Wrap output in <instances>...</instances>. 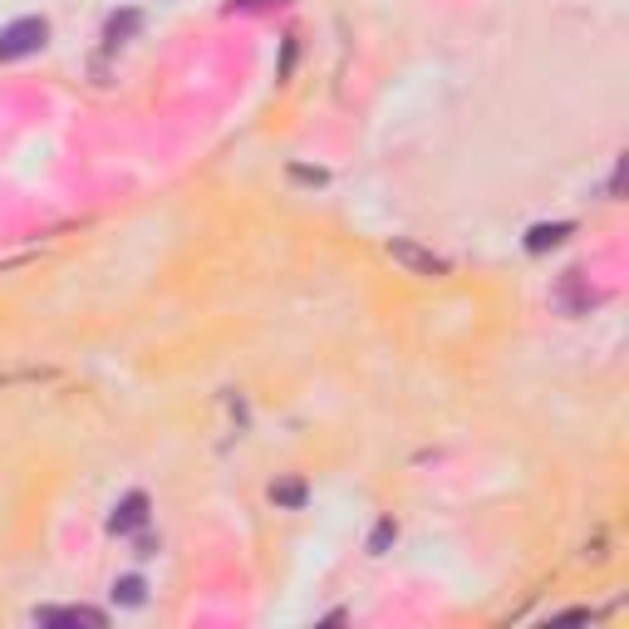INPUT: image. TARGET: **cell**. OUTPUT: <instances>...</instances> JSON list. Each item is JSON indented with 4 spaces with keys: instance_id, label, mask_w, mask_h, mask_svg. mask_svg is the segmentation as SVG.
Returning a JSON list of instances; mask_svg holds the SVG:
<instances>
[{
    "instance_id": "obj_1",
    "label": "cell",
    "mask_w": 629,
    "mask_h": 629,
    "mask_svg": "<svg viewBox=\"0 0 629 629\" xmlns=\"http://www.w3.org/2000/svg\"><path fill=\"white\" fill-rule=\"evenodd\" d=\"M49 39V25L39 15H25V20H10L5 29H0V64H10V59H25L35 55V49H45Z\"/></svg>"
},
{
    "instance_id": "obj_2",
    "label": "cell",
    "mask_w": 629,
    "mask_h": 629,
    "mask_svg": "<svg viewBox=\"0 0 629 629\" xmlns=\"http://www.w3.org/2000/svg\"><path fill=\"white\" fill-rule=\"evenodd\" d=\"M389 256L399 265H408L413 275H448V261H442V256L423 251V246H413V241H389Z\"/></svg>"
},
{
    "instance_id": "obj_3",
    "label": "cell",
    "mask_w": 629,
    "mask_h": 629,
    "mask_svg": "<svg viewBox=\"0 0 629 629\" xmlns=\"http://www.w3.org/2000/svg\"><path fill=\"white\" fill-rule=\"evenodd\" d=\"M35 625H88V629H104L108 615L94 605H64V609H35Z\"/></svg>"
},
{
    "instance_id": "obj_4",
    "label": "cell",
    "mask_w": 629,
    "mask_h": 629,
    "mask_svg": "<svg viewBox=\"0 0 629 629\" xmlns=\"http://www.w3.org/2000/svg\"><path fill=\"white\" fill-rule=\"evenodd\" d=\"M143 521H147V497L143 491H128V497L114 507V517H108V531H114V536H133Z\"/></svg>"
},
{
    "instance_id": "obj_5",
    "label": "cell",
    "mask_w": 629,
    "mask_h": 629,
    "mask_svg": "<svg viewBox=\"0 0 629 629\" xmlns=\"http://www.w3.org/2000/svg\"><path fill=\"white\" fill-rule=\"evenodd\" d=\"M556 300L566 305L570 314H580V310H590V300H595V295H585V281H580V271H566V275H560Z\"/></svg>"
},
{
    "instance_id": "obj_6",
    "label": "cell",
    "mask_w": 629,
    "mask_h": 629,
    "mask_svg": "<svg viewBox=\"0 0 629 629\" xmlns=\"http://www.w3.org/2000/svg\"><path fill=\"white\" fill-rule=\"evenodd\" d=\"M570 232H575L570 222H541V226H531V232H526V251H550V246H560Z\"/></svg>"
},
{
    "instance_id": "obj_7",
    "label": "cell",
    "mask_w": 629,
    "mask_h": 629,
    "mask_svg": "<svg viewBox=\"0 0 629 629\" xmlns=\"http://www.w3.org/2000/svg\"><path fill=\"white\" fill-rule=\"evenodd\" d=\"M138 29H143V15H138V10H118V15H108V25H104V39L108 45H123V39H133Z\"/></svg>"
},
{
    "instance_id": "obj_8",
    "label": "cell",
    "mask_w": 629,
    "mask_h": 629,
    "mask_svg": "<svg viewBox=\"0 0 629 629\" xmlns=\"http://www.w3.org/2000/svg\"><path fill=\"white\" fill-rule=\"evenodd\" d=\"M143 580H138V575H123V580H114V600H118V605H143Z\"/></svg>"
},
{
    "instance_id": "obj_9",
    "label": "cell",
    "mask_w": 629,
    "mask_h": 629,
    "mask_svg": "<svg viewBox=\"0 0 629 629\" xmlns=\"http://www.w3.org/2000/svg\"><path fill=\"white\" fill-rule=\"evenodd\" d=\"M271 5H290V0H232L226 15H251V10H271Z\"/></svg>"
},
{
    "instance_id": "obj_10",
    "label": "cell",
    "mask_w": 629,
    "mask_h": 629,
    "mask_svg": "<svg viewBox=\"0 0 629 629\" xmlns=\"http://www.w3.org/2000/svg\"><path fill=\"white\" fill-rule=\"evenodd\" d=\"M271 497L285 501V507H300V501H305V487H300V482H281V487H271Z\"/></svg>"
},
{
    "instance_id": "obj_11",
    "label": "cell",
    "mask_w": 629,
    "mask_h": 629,
    "mask_svg": "<svg viewBox=\"0 0 629 629\" xmlns=\"http://www.w3.org/2000/svg\"><path fill=\"white\" fill-rule=\"evenodd\" d=\"M393 536H399V526H393V521H379V526H373V536H369V550H373V556H379V550L389 546Z\"/></svg>"
}]
</instances>
